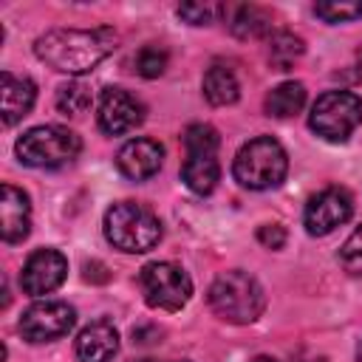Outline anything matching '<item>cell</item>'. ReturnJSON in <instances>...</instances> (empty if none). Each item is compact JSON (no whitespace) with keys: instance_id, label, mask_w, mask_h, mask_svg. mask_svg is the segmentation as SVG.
I'll list each match as a JSON object with an SVG mask.
<instances>
[{"instance_id":"cell-1","label":"cell","mask_w":362,"mask_h":362,"mask_svg":"<svg viewBox=\"0 0 362 362\" xmlns=\"http://www.w3.org/2000/svg\"><path fill=\"white\" fill-rule=\"evenodd\" d=\"M116 42L113 28H51L37 37L34 54L59 74L82 76L113 54Z\"/></svg>"},{"instance_id":"cell-2","label":"cell","mask_w":362,"mask_h":362,"mask_svg":"<svg viewBox=\"0 0 362 362\" xmlns=\"http://www.w3.org/2000/svg\"><path fill=\"white\" fill-rule=\"evenodd\" d=\"M206 300H209V308L221 320L235 322V325L255 322L263 314V308H266L263 286L249 272H240V269L221 272L212 280Z\"/></svg>"},{"instance_id":"cell-3","label":"cell","mask_w":362,"mask_h":362,"mask_svg":"<svg viewBox=\"0 0 362 362\" xmlns=\"http://www.w3.org/2000/svg\"><path fill=\"white\" fill-rule=\"evenodd\" d=\"M105 238L113 243V249L127 255L150 252L161 240V221L158 215L136 201H119L105 212Z\"/></svg>"},{"instance_id":"cell-4","label":"cell","mask_w":362,"mask_h":362,"mask_svg":"<svg viewBox=\"0 0 362 362\" xmlns=\"http://www.w3.org/2000/svg\"><path fill=\"white\" fill-rule=\"evenodd\" d=\"M286 173L288 156L283 144L272 136H257L246 141L232 161V175L246 189H272L286 178Z\"/></svg>"},{"instance_id":"cell-5","label":"cell","mask_w":362,"mask_h":362,"mask_svg":"<svg viewBox=\"0 0 362 362\" xmlns=\"http://www.w3.org/2000/svg\"><path fill=\"white\" fill-rule=\"evenodd\" d=\"M82 150V141L74 130L62 127V124H40L25 130L17 144L14 153L25 167H37V170H57L71 164Z\"/></svg>"},{"instance_id":"cell-6","label":"cell","mask_w":362,"mask_h":362,"mask_svg":"<svg viewBox=\"0 0 362 362\" xmlns=\"http://www.w3.org/2000/svg\"><path fill=\"white\" fill-rule=\"evenodd\" d=\"M362 122V96L354 90H325L311 105L308 127L325 141H345Z\"/></svg>"},{"instance_id":"cell-7","label":"cell","mask_w":362,"mask_h":362,"mask_svg":"<svg viewBox=\"0 0 362 362\" xmlns=\"http://www.w3.org/2000/svg\"><path fill=\"white\" fill-rule=\"evenodd\" d=\"M139 283H141L147 305L161 308V311H178L192 297L189 274L178 263H170V260L147 263L141 269V274H139Z\"/></svg>"},{"instance_id":"cell-8","label":"cell","mask_w":362,"mask_h":362,"mask_svg":"<svg viewBox=\"0 0 362 362\" xmlns=\"http://www.w3.org/2000/svg\"><path fill=\"white\" fill-rule=\"evenodd\" d=\"M74 322H76L74 305H68L65 300H40L23 311L20 334L28 342H51L65 337L74 328Z\"/></svg>"},{"instance_id":"cell-9","label":"cell","mask_w":362,"mask_h":362,"mask_svg":"<svg viewBox=\"0 0 362 362\" xmlns=\"http://www.w3.org/2000/svg\"><path fill=\"white\" fill-rule=\"evenodd\" d=\"M354 215V198L345 187H325L322 192L311 195L303 212V223L308 229V235H328L337 226H342L348 218Z\"/></svg>"},{"instance_id":"cell-10","label":"cell","mask_w":362,"mask_h":362,"mask_svg":"<svg viewBox=\"0 0 362 362\" xmlns=\"http://www.w3.org/2000/svg\"><path fill=\"white\" fill-rule=\"evenodd\" d=\"M96 122L107 136H124L144 122V105L124 88H105L96 107Z\"/></svg>"},{"instance_id":"cell-11","label":"cell","mask_w":362,"mask_h":362,"mask_svg":"<svg viewBox=\"0 0 362 362\" xmlns=\"http://www.w3.org/2000/svg\"><path fill=\"white\" fill-rule=\"evenodd\" d=\"M65 274H68V260H65L62 252H57V249H37L23 263L20 286L31 297H45V294H51L54 288L62 286Z\"/></svg>"},{"instance_id":"cell-12","label":"cell","mask_w":362,"mask_h":362,"mask_svg":"<svg viewBox=\"0 0 362 362\" xmlns=\"http://www.w3.org/2000/svg\"><path fill=\"white\" fill-rule=\"evenodd\" d=\"M164 147L153 139H130L116 153V167L130 181H147L161 170Z\"/></svg>"},{"instance_id":"cell-13","label":"cell","mask_w":362,"mask_h":362,"mask_svg":"<svg viewBox=\"0 0 362 362\" xmlns=\"http://www.w3.org/2000/svg\"><path fill=\"white\" fill-rule=\"evenodd\" d=\"M31 232V201L28 195L14 187L3 184L0 187V235L6 243H20Z\"/></svg>"},{"instance_id":"cell-14","label":"cell","mask_w":362,"mask_h":362,"mask_svg":"<svg viewBox=\"0 0 362 362\" xmlns=\"http://www.w3.org/2000/svg\"><path fill=\"white\" fill-rule=\"evenodd\" d=\"M34 99H37V85L28 76H14L11 71L0 74V105H3L0 113L6 127L28 116V110L34 107Z\"/></svg>"},{"instance_id":"cell-15","label":"cell","mask_w":362,"mask_h":362,"mask_svg":"<svg viewBox=\"0 0 362 362\" xmlns=\"http://www.w3.org/2000/svg\"><path fill=\"white\" fill-rule=\"evenodd\" d=\"M119 351V331L107 320H96L85 325L76 337V359L79 362H110Z\"/></svg>"},{"instance_id":"cell-16","label":"cell","mask_w":362,"mask_h":362,"mask_svg":"<svg viewBox=\"0 0 362 362\" xmlns=\"http://www.w3.org/2000/svg\"><path fill=\"white\" fill-rule=\"evenodd\" d=\"M226 14V25L238 40H257L263 34H269L272 28V17L269 11H263L260 6L243 3V6H229L223 8Z\"/></svg>"},{"instance_id":"cell-17","label":"cell","mask_w":362,"mask_h":362,"mask_svg":"<svg viewBox=\"0 0 362 362\" xmlns=\"http://www.w3.org/2000/svg\"><path fill=\"white\" fill-rule=\"evenodd\" d=\"M218 178H221V164L215 156H187V161L181 164V181L198 195H209Z\"/></svg>"},{"instance_id":"cell-18","label":"cell","mask_w":362,"mask_h":362,"mask_svg":"<svg viewBox=\"0 0 362 362\" xmlns=\"http://www.w3.org/2000/svg\"><path fill=\"white\" fill-rule=\"evenodd\" d=\"M204 96H206V102L215 105V107H223V105L238 102L240 85H238L235 71L226 68V65H212V68H206V74H204Z\"/></svg>"},{"instance_id":"cell-19","label":"cell","mask_w":362,"mask_h":362,"mask_svg":"<svg viewBox=\"0 0 362 362\" xmlns=\"http://www.w3.org/2000/svg\"><path fill=\"white\" fill-rule=\"evenodd\" d=\"M305 105V85L303 82H280L277 88L269 90L263 107L269 116L274 119H288V116H297Z\"/></svg>"},{"instance_id":"cell-20","label":"cell","mask_w":362,"mask_h":362,"mask_svg":"<svg viewBox=\"0 0 362 362\" xmlns=\"http://www.w3.org/2000/svg\"><path fill=\"white\" fill-rule=\"evenodd\" d=\"M305 45L300 37H294L291 31H277L272 34L269 40V62L277 68V71H288L300 57H303Z\"/></svg>"},{"instance_id":"cell-21","label":"cell","mask_w":362,"mask_h":362,"mask_svg":"<svg viewBox=\"0 0 362 362\" xmlns=\"http://www.w3.org/2000/svg\"><path fill=\"white\" fill-rule=\"evenodd\" d=\"M218 147H221V136H218V130L212 124L198 122V124H189L184 130V150H187V156H215Z\"/></svg>"},{"instance_id":"cell-22","label":"cell","mask_w":362,"mask_h":362,"mask_svg":"<svg viewBox=\"0 0 362 362\" xmlns=\"http://www.w3.org/2000/svg\"><path fill=\"white\" fill-rule=\"evenodd\" d=\"M93 102V93L85 82H68V85H59L57 88V107L68 116H79L90 107Z\"/></svg>"},{"instance_id":"cell-23","label":"cell","mask_w":362,"mask_h":362,"mask_svg":"<svg viewBox=\"0 0 362 362\" xmlns=\"http://www.w3.org/2000/svg\"><path fill=\"white\" fill-rule=\"evenodd\" d=\"M314 14L325 23H351L362 17V0H325L314 6Z\"/></svg>"},{"instance_id":"cell-24","label":"cell","mask_w":362,"mask_h":362,"mask_svg":"<svg viewBox=\"0 0 362 362\" xmlns=\"http://www.w3.org/2000/svg\"><path fill=\"white\" fill-rule=\"evenodd\" d=\"M167 59H170V57H167V51H164L161 45H144V48H139L133 65H136V74H139V76H144V79H156V76L164 74Z\"/></svg>"},{"instance_id":"cell-25","label":"cell","mask_w":362,"mask_h":362,"mask_svg":"<svg viewBox=\"0 0 362 362\" xmlns=\"http://www.w3.org/2000/svg\"><path fill=\"white\" fill-rule=\"evenodd\" d=\"M339 263L351 274H362V223L351 232V238L339 249Z\"/></svg>"},{"instance_id":"cell-26","label":"cell","mask_w":362,"mask_h":362,"mask_svg":"<svg viewBox=\"0 0 362 362\" xmlns=\"http://www.w3.org/2000/svg\"><path fill=\"white\" fill-rule=\"evenodd\" d=\"M223 11V6H209V3H184L178 6V17L187 20L189 25H206L215 20V14Z\"/></svg>"},{"instance_id":"cell-27","label":"cell","mask_w":362,"mask_h":362,"mask_svg":"<svg viewBox=\"0 0 362 362\" xmlns=\"http://www.w3.org/2000/svg\"><path fill=\"white\" fill-rule=\"evenodd\" d=\"M257 240L266 246V249H283L286 243V229L280 223H263L257 229Z\"/></svg>"},{"instance_id":"cell-28","label":"cell","mask_w":362,"mask_h":362,"mask_svg":"<svg viewBox=\"0 0 362 362\" xmlns=\"http://www.w3.org/2000/svg\"><path fill=\"white\" fill-rule=\"evenodd\" d=\"M252 362H277V359H272V356H255Z\"/></svg>"},{"instance_id":"cell-29","label":"cell","mask_w":362,"mask_h":362,"mask_svg":"<svg viewBox=\"0 0 362 362\" xmlns=\"http://www.w3.org/2000/svg\"><path fill=\"white\" fill-rule=\"evenodd\" d=\"M356 362H362V339H359V348H356Z\"/></svg>"},{"instance_id":"cell-30","label":"cell","mask_w":362,"mask_h":362,"mask_svg":"<svg viewBox=\"0 0 362 362\" xmlns=\"http://www.w3.org/2000/svg\"><path fill=\"white\" fill-rule=\"evenodd\" d=\"M136 362H156V359H136Z\"/></svg>"}]
</instances>
